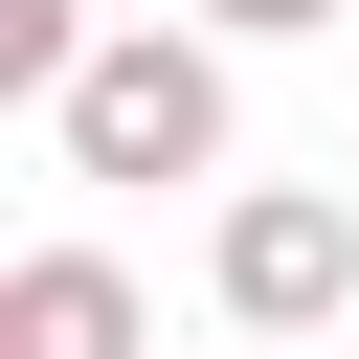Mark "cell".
<instances>
[{
	"label": "cell",
	"instance_id": "obj_4",
	"mask_svg": "<svg viewBox=\"0 0 359 359\" xmlns=\"http://www.w3.org/2000/svg\"><path fill=\"white\" fill-rule=\"evenodd\" d=\"M180 22H224V45H292V22H337V0H180Z\"/></svg>",
	"mask_w": 359,
	"mask_h": 359
},
{
	"label": "cell",
	"instance_id": "obj_2",
	"mask_svg": "<svg viewBox=\"0 0 359 359\" xmlns=\"http://www.w3.org/2000/svg\"><path fill=\"white\" fill-rule=\"evenodd\" d=\"M202 292H224V337H337V314H359V202L247 180V202L202 224Z\"/></svg>",
	"mask_w": 359,
	"mask_h": 359
},
{
	"label": "cell",
	"instance_id": "obj_3",
	"mask_svg": "<svg viewBox=\"0 0 359 359\" xmlns=\"http://www.w3.org/2000/svg\"><path fill=\"white\" fill-rule=\"evenodd\" d=\"M0 359H157V337H135V269H112V247H22V269H0Z\"/></svg>",
	"mask_w": 359,
	"mask_h": 359
},
{
	"label": "cell",
	"instance_id": "obj_1",
	"mask_svg": "<svg viewBox=\"0 0 359 359\" xmlns=\"http://www.w3.org/2000/svg\"><path fill=\"white\" fill-rule=\"evenodd\" d=\"M67 180H224V135H247V90H224V22H112L90 67H67Z\"/></svg>",
	"mask_w": 359,
	"mask_h": 359
}]
</instances>
